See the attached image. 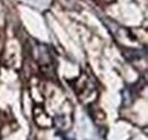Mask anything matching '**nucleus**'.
I'll return each instance as SVG.
<instances>
[]
</instances>
